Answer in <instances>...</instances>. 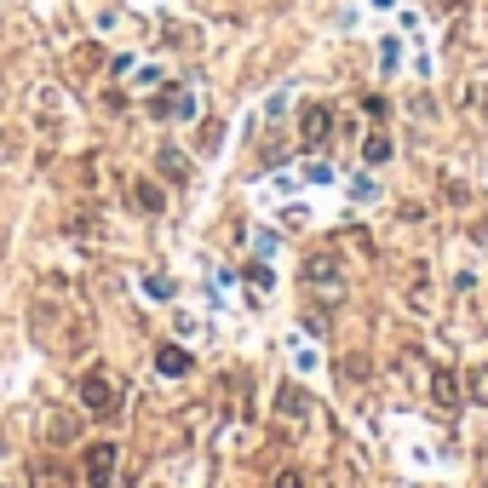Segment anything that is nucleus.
<instances>
[{"mask_svg":"<svg viewBox=\"0 0 488 488\" xmlns=\"http://www.w3.org/2000/svg\"><path fill=\"white\" fill-rule=\"evenodd\" d=\"M81 408L92 419H109L121 408V380L109 368H92V373H81Z\"/></svg>","mask_w":488,"mask_h":488,"instance_id":"1","label":"nucleus"},{"mask_svg":"<svg viewBox=\"0 0 488 488\" xmlns=\"http://www.w3.org/2000/svg\"><path fill=\"white\" fill-rule=\"evenodd\" d=\"M150 115L155 121H190L196 115V92L179 87V81H161V87L150 92Z\"/></svg>","mask_w":488,"mask_h":488,"instance_id":"2","label":"nucleus"},{"mask_svg":"<svg viewBox=\"0 0 488 488\" xmlns=\"http://www.w3.org/2000/svg\"><path fill=\"white\" fill-rule=\"evenodd\" d=\"M327 138H334V109H327V104H305V115H299V144L322 150Z\"/></svg>","mask_w":488,"mask_h":488,"instance_id":"3","label":"nucleus"},{"mask_svg":"<svg viewBox=\"0 0 488 488\" xmlns=\"http://www.w3.org/2000/svg\"><path fill=\"white\" fill-rule=\"evenodd\" d=\"M81 477H87V488H109V483H115V443H92Z\"/></svg>","mask_w":488,"mask_h":488,"instance_id":"4","label":"nucleus"},{"mask_svg":"<svg viewBox=\"0 0 488 488\" xmlns=\"http://www.w3.org/2000/svg\"><path fill=\"white\" fill-rule=\"evenodd\" d=\"M305 288H322L327 299H339L345 293V281H339V264H334V253H317L305 264Z\"/></svg>","mask_w":488,"mask_h":488,"instance_id":"5","label":"nucleus"},{"mask_svg":"<svg viewBox=\"0 0 488 488\" xmlns=\"http://www.w3.org/2000/svg\"><path fill=\"white\" fill-rule=\"evenodd\" d=\"M127 201H133V213H161V207H167L161 184H150V179H133V184H127Z\"/></svg>","mask_w":488,"mask_h":488,"instance_id":"6","label":"nucleus"},{"mask_svg":"<svg viewBox=\"0 0 488 488\" xmlns=\"http://www.w3.org/2000/svg\"><path fill=\"white\" fill-rule=\"evenodd\" d=\"M155 368H161L167 380H184V373L196 368V356L184 351V345H161V351H155Z\"/></svg>","mask_w":488,"mask_h":488,"instance_id":"7","label":"nucleus"},{"mask_svg":"<svg viewBox=\"0 0 488 488\" xmlns=\"http://www.w3.org/2000/svg\"><path fill=\"white\" fill-rule=\"evenodd\" d=\"M276 408H281V414H288V419H305V414H310V391L288 380V385L276 391Z\"/></svg>","mask_w":488,"mask_h":488,"instance_id":"8","label":"nucleus"},{"mask_svg":"<svg viewBox=\"0 0 488 488\" xmlns=\"http://www.w3.org/2000/svg\"><path fill=\"white\" fill-rule=\"evenodd\" d=\"M362 161H368V167H385V161H391V138H385V133H368V138H362Z\"/></svg>","mask_w":488,"mask_h":488,"instance_id":"9","label":"nucleus"},{"mask_svg":"<svg viewBox=\"0 0 488 488\" xmlns=\"http://www.w3.org/2000/svg\"><path fill=\"white\" fill-rule=\"evenodd\" d=\"M46 437L52 443H75V414H46Z\"/></svg>","mask_w":488,"mask_h":488,"instance_id":"10","label":"nucleus"},{"mask_svg":"<svg viewBox=\"0 0 488 488\" xmlns=\"http://www.w3.org/2000/svg\"><path fill=\"white\" fill-rule=\"evenodd\" d=\"M431 397L443 402V408H454V402H460V380H454V373H437V380H431Z\"/></svg>","mask_w":488,"mask_h":488,"instance_id":"11","label":"nucleus"},{"mask_svg":"<svg viewBox=\"0 0 488 488\" xmlns=\"http://www.w3.org/2000/svg\"><path fill=\"white\" fill-rule=\"evenodd\" d=\"M465 391H471V402H488V362H477V368L465 373Z\"/></svg>","mask_w":488,"mask_h":488,"instance_id":"12","label":"nucleus"},{"mask_svg":"<svg viewBox=\"0 0 488 488\" xmlns=\"http://www.w3.org/2000/svg\"><path fill=\"white\" fill-rule=\"evenodd\" d=\"M271 271H264V264H247V288H253V293H271Z\"/></svg>","mask_w":488,"mask_h":488,"instance_id":"13","label":"nucleus"},{"mask_svg":"<svg viewBox=\"0 0 488 488\" xmlns=\"http://www.w3.org/2000/svg\"><path fill=\"white\" fill-rule=\"evenodd\" d=\"M161 172H167V179H184V172H190V167L179 161V150H161Z\"/></svg>","mask_w":488,"mask_h":488,"instance_id":"14","label":"nucleus"},{"mask_svg":"<svg viewBox=\"0 0 488 488\" xmlns=\"http://www.w3.org/2000/svg\"><path fill=\"white\" fill-rule=\"evenodd\" d=\"M276 488H305V471L288 465V471H276Z\"/></svg>","mask_w":488,"mask_h":488,"instance_id":"15","label":"nucleus"},{"mask_svg":"<svg viewBox=\"0 0 488 488\" xmlns=\"http://www.w3.org/2000/svg\"><path fill=\"white\" fill-rule=\"evenodd\" d=\"M385 109H391L385 98H362V115H373V121H385Z\"/></svg>","mask_w":488,"mask_h":488,"instance_id":"16","label":"nucleus"}]
</instances>
